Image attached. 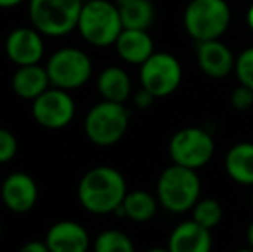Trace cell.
<instances>
[{
	"label": "cell",
	"mask_w": 253,
	"mask_h": 252,
	"mask_svg": "<svg viewBox=\"0 0 253 252\" xmlns=\"http://www.w3.org/2000/svg\"><path fill=\"white\" fill-rule=\"evenodd\" d=\"M236 252H253V249H241V251H236Z\"/></svg>",
	"instance_id": "cell-33"
},
{
	"label": "cell",
	"mask_w": 253,
	"mask_h": 252,
	"mask_svg": "<svg viewBox=\"0 0 253 252\" xmlns=\"http://www.w3.org/2000/svg\"><path fill=\"white\" fill-rule=\"evenodd\" d=\"M181 78L183 71L179 61L167 52H153L152 57L141 64V88L150 92L155 99L172 94L179 87Z\"/></svg>",
	"instance_id": "cell-10"
},
{
	"label": "cell",
	"mask_w": 253,
	"mask_h": 252,
	"mask_svg": "<svg viewBox=\"0 0 253 252\" xmlns=\"http://www.w3.org/2000/svg\"><path fill=\"white\" fill-rule=\"evenodd\" d=\"M31 116L35 123L45 130H62L73 123L76 116V102L71 92L50 87L31 102Z\"/></svg>",
	"instance_id": "cell-8"
},
{
	"label": "cell",
	"mask_w": 253,
	"mask_h": 252,
	"mask_svg": "<svg viewBox=\"0 0 253 252\" xmlns=\"http://www.w3.org/2000/svg\"><path fill=\"white\" fill-rule=\"evenodd\" d=\"M147 252H169V249H162V247H153V249H148Z\"/></svg>",
	"instance_id": "cell-32"
},
{
	"label": "cell",
	"mask_w": 253,
	"mask_h": 252,
	"mask_svg": "<svg viewBox=\"0 0 253 252\" xmlns=\"http://www.w3.org/2000/svg\"><path fill=\"white\" fill-rule=\"evenodd\" d=\"M231 102H233L234 107L241 109V111L252 107L253 105V90L248 87H245V85H241V87H238L236 90L233 92V95H231Z\"/></svg>",
	"instance_id": "cell-26"
},
{
	"label": "cell",
	"mask_w": 253,
	"mask_h": 252,
	"mask_svg": "<svg viewBox=\"0 0 253 252\" xmlns=\"http://www.w3.org/2000/svg\"><path fill=\"white\" fill-rule=\"evenodd\" d=\"M83 0H28L31 26L43 37L62 38L78 30Z\"/></svg>",
	"instance_id": "cell-3"
},
{
	"label": "cell",
	"mask_w": 253,
	"mask_h": 252,
	"mask_svg": "<svg viewBox=\"0 0 253 252\" xmlns=\"http://www.w3.org/2000/svg\"><path fill=\"white\" fill-rule=\"evenodd\" d=\"M248 24H250V28L253 30V5L250 7V10H248Z\"/></svg>",
	"instance_id": "cell-31"
},
{
	"label": "cell",
	"mask_w": 253,
	"mask_h": 252,
	"mask_svg": "<svg viewBox=\"0 0 253 252\" xmlns=\"http://www.w3.org/2000/svg\"><path fill=\"white\" fill-rule=\"evenodd\" d=\"M227 175L241 185H253V144H238L226 155Z\"/></svg>",
	"instance_id": "cell-20"
},
{
	"label": "cell",
	"mask_w": 253,
	"mask_h": 252,
	"mask_svg": "<svg viewBox=\"0 0 253 252\" xmlns=\"http://www.w3.org/2000/svg\"><path fill=\"white\" fill-rule=\"evenodd\" d=\"M169 252H210L212 237L210 230L197 221H184L174 228L169 237Z\"/></svg>",
	"instance_id": "cell-16"
},
{
	"label": "cell",
	"mask_w": 253,
	"mask_h": 252,
	"mask_svg": "<svg viewBox=\"0 0 253 252\" xmlns=\"http://www.w3.org/2000/svg\"><path fill=\"white\" fill-rule=\"evenodd\" d=\"M213 140L202 128H183L169 144V154L174 164L197 171L205 166L213 155Z\"/></svg>",
	"instance_id": "cell-9"
},
{
	"label": "cell",
	"mask_w": 253,
	"mask_h": 252,
	"mask_svg": "<svg viewBox=\"0 0 253 252\" xmlns=\"http://www.w3.org/2000/svg\"><path fill=\"white\" fill-rule=\"evenodd\" d=\"M153 99H155V97H153L150 92H147L145 88H141L140 92H136V94H134L133 102H134V105H136V107L147 109V107H150V105H152Z\"/></svg>",
	"instance_id": "cell-27"
},
{
	"label": "cell",
	"mask_w": 253,
	"mask_h": 252,
	"mask_svg": "<svg viewBox=\"0 0 253 252\" xmlns=\"http://www.w3.org/2000/svg\"><path fill=\"white\" fill-rule=\"evenodd\" d=\"M124 26L119 9L109 0H93L83 3L78 21V30L84 42L91 47L107 49L116 45Z\"/></svg>",
	"instance_id": "cell-2"
},
{
	"label": "cell",
	"mask_w": 253,
	"mask_h": 252,
	"mask_svg": "<svg viewBox=\"0 0 253 252\" xmlns=\"http://www.w3.org/2000/svg\"><path fill=\"white\" fill-rule=\"evenodd\" d=\"M252 204H253V195H252Z\"/></svg>",
	"instance_id": "cell-37"
},
{
	"label": "cell",
	"mask_w": 253,
	"mask_h": 252,
	"mask_svg": "<svg viewBox=\"0 0 253 252\" xmlns=\"http://www.w3.org/2000/svg\"><path fill=\"white\" fill-rule=\"evenodd\" d=\"M234 71H236L240 83L253 90V47L241 52L240 57L236 59Z\"/></svg>",
	"instance_id": "cell-24"
},
{
	"label": "cell",
	"mask_w": 253,
	"mask_h": 252,
	"mask_svg": "<svg viewBox=\"0 0 253 252\" xmlns=\"http://www.w3.org/2000/svg\"><path fill=\"white\" fill-rule=\"evenodd\" d=\"M93 252H134V244L121 230H103L95 239Z\"/></svg>",
	"instance_id": "cell-22"
},
{
	"label": "cell",
	"mask_w": 253,
	"mask_h": 252,
	"mask_svg": "<svg viewBox=\"0 0 253 252\" xmlns=\"http://www.w3.org/2000/svg\"><path fill=\"white\" fill-rule=\"evenodd\" d=\"M45 244L50 252H88L91 239L81 223L74 219H60L47 230Z\"/></svg>",
	"instance_id": "cell-13"
},
{
	"label": "cell",
	"mask_w": 253,
	"mask_h": 252,
	"mask_svg": "<svg viewBox=\"0 0 253 252\" xmlns=\"http://www.w3.org/2000/svg\"><path fill=\"white\" fill-rule=\"evenodd\" d=\"M198 64L207 76L224 78L234 69L236 61L229 47L219 40H210L198 44Z\"/></svg>",
	"instance_id": "cell-15"
},
{
	"label": "cell",
	"mask_w": 253,
	"mask_h": 252,
	"mask_svg": "<svg viewBox=\"0 0 253 252\" xmlns=\"http://www.w3.org/2000/svg\"><path fill=\"white\" fill-rule=\"evenodd\" d=\"M126 195V180L123 173L112 166L88 169L78 183V201L90 214H112L123 205Z\"/></svg>",
	"instance_id": "cell-1"
},
{
	"label": "cell",
	"mask_w": 253,
	"mask_h": 252,
	"mask_svg": "<svg viewBox=\"0 0 253 252\" xmlns=\"http://www.w3.org/2000/svg\"><path fill=\"white\" fill-rule=\"evenodd\" d=\"M114 47L127 64L141 66L153 55V40L147 30H123Z\"/></svg>",
	"instance_id": "cell-17"
},
{
	"label": "cell",
	"mask_w": 253,
	"mask_h": 252,
	"mask_svg": "<svg viewBox=\"0 0 253 252\" xmlns=\"http://www.w3.org/2000/svg\"><path fill=\"white\" fill-rule=\"evenodd\" d=\"M231 21V9L226 0H191L184 10V26L198 42L219 40Z\"/></svg>",
	"instance_id": "cell-7"
},
{
	"label": "cell",
	"mask_w": 253,
	"mask_h": 252,
	"mask_svg": "<svg viewBox=\"0 0 253 252\" xmlns=\"http://www.w3.org/2000/svg\"><path fill=\"white\" fill-rule=\"evenodd\" d=\"M121 14L124 30H148L155 9L150 0H114Z\"/></svg>",
	"instance_id": "cell-19"
},
{
	"label": "cell",
	"mask_w": 253,
	"mask_h": 252,
	"mask_svg": "<svg viewBox=\"0 0 253 252\" xmlns=\"http://www.w3.org/2000/svg\"><path fill=\"white\" fill-rule=\"evenodd\" d=\"M155 212H157V202L153 199V195L145 190H133V192H127L123 205L114 214L126 216V218L138 223H145V221H150L153 216H155Z\"/></svg>",
	"instance_id": "cell-21"
},
{
	"label": "cell",
	"mask_w": 253,
	"mask_h": 252,
	"mask_svg": "<svg viewBox=\"0 0 253 252\" xmlns=\"http://www.w3.org/2000/svg\"><path fill=\"white\" fill-rule=\"evenodd\" d=\"M129 126V111L124 104L102 101L86 112L83 130L86 138L98 147L116 145Z\"/></svg>",
	"instance_id": "cell-5"
},
{
	"label": "cell",
	"mask_w": 253,
	"mask_h": 252,
	"mask_svg": "<svg viewBox=\"0 0 253 252\" xmlns=\"http://www.w3.org/2000/svg\"><path fill=\"white\" fill-rule=\"evenodd\" d=\"M17 252H50V249L47 247L45 240H30L24 246H21Z\"/></svg>",
	"instance_id": "cell-28"
},
{
	"label": "cell",
	"mask_w": 253,
	"mask_h": 252,
	"mask_svg": "<svg viewBox=\"0 0 253 252\" xmlns=\"http://www.w3.org/2000/svg\"><path fill=\"white\" fill-rule=\"evenodd\" d=\"M28 0H0V9H14V7L23 5Z\"/></svg>",
	"instance_id": "cell-29"
},
{
	"label": "cell",
	"mask_w": 253,
	"mask_h": 252,
	"mask_svg": "<svg viewBox=\"0 0 253 252\" xmlns=\"http://www.w3.org/2000/svg\"><path fill=\"white\" fill-rule=\"evenodd\" d=\"M0 185H2V178H0Z\"/></svg>",
	"instance_id": "cell-36"
},
{
	"label": "cell",
	"mask_w": 253,
	"mask_h": 252,
	"mask_svg": "<svg viewBox=\"0 0 253 252\" xmlns=\"http://www.w3.org/2000/svg\"><path fill=\"white\" fill-rule=\"evenodd\" d=\"M5 57L14 66H33L45 57V37L33 26L14 28L3 42Z\"/></svg>",
	"instance_id": "cell-11"
},
{
	"label": "cell",
	"mask_w": 253,
	"mask_h": 252,
	"mask_svg": "<svg viewBox=\"0 0 253 252\" xmlns=\"http://www.w3.org/2000/svg\"><path fill=\"white\" fill-rule=\"evenodd\" d=\"M19 144L16 135L7 128L0 126V164H7L17 155Z\"/></svg>",
	"instance_id": "cell-25"
},
{
	"label": "cell",
	"mask_w": 253,
	"mask_h": 252,
	"mask_svg": "<svg viewBox=\"0 0 253 252\" xmlns=\"http://www.w3.org/2000/svg\"><path fill=\"white\" fill-rule=\"evenodd\" d=\"M222 219V207L213 199H203L198 201L193 207V221L207 230L215 228Z\"/></svg>",
	"instance_id": "cell-23"
},
{
	"label": "cell",
	"mask_w": 253,
	"mask_h": 252,
	"mask_svg": "<svg viewBox=\"0 0 253 252\" xmlns=\"http://www.w3.org/2000/svg\"><path fill=\"white\" fill-rule=\"evenodd\" d=\"M247 237H248V242H250V247H252V249H253V221L250 223V226H248Z\"/></svg>",
	"instance_id": "cell-30"
},
{
	"label": "cell",
	"mask_w": 253,
	"mask_h": 252,
	"mask_svg": "<svg viewBox=\"0 0 253 252\" xmlns=\"http://www.w3.org/2000/svg\"><path fill=\"white\" fill-rule=\"evenodd\" d=\"M10 87L19 99L33 102L43 92H47L52 85L45 66L33 64V66L17 67L12 74V80H10Z\"/></svg>",
	"instance_id": "cell-14"
},
{
	"label": "cell",
	"mask_w": 253,
	"mask_h": 252,
	"mask_svg": "<svg viewBox=\"0 0 253 252\" xmlns=\"http://www.w3.org/2000/svg\"><path fill=\"white\" fill-rule=\"evenodd\" d=\"M45 69L52 87L73 92L90 81L93 74V62L90 55L81 49L60 47L48 55Z\"/></svg>",
	"instance_id": "cell-6"
},
{
	"label": "cell",
	"mask_w": 253,
	"mask_h": 252,
	"mask_svg": "<svg viewBox=\"0 0 253 252\" xmlns=\"http://www.w3.org/2000/svg\"><path fill=\"white\" fill-rule=\"evenodd\" d=\"M97 90L103 101L124 104L131 95V78L119 66H107L97 78Z\"/></svg>",
	"instance_id": "cell-18"
},
{
	"label": "cell",
	"mask_w": 253,
	"mask_h": 252,
	"mask_svg": "<svg viewBox=\"0 0 253 252\" xmlns=\"http://www.w3.org/2000/svg\"><path fill=\"white\" fill-rule=\"evenodd\" d=\"M86 2H93V0H83V3H86Z\"/></svg>",
	"instance_id": "cell-35"
},
{
	"label": "cell",
	"mask_w": 253,
	"mask_h": 252,
	"mask_svg": "<svg viewBox=\"0 0 253 252\" xmlns=\"http://www.w3.org/2000/svg\"><path fill=\"white\" fill-rule=\"evenodd\" d=\"M40 190L35 178L28 173L16 171L2 178L0 201L14 214H26L37 205Z\"/></svg>",
	"instance_id": "cell-12"
},
{
	"label": "cell",
	"mask_w": 253,
	"mask_h": 252,
	"mask_svg": "<svg viewBox=\"0 0 253 252\" xmlns=\"http://www.w3.org/2000/svg\"><path fill=\"white\" fill-rule=\"evenodd\" d=\"M200 178L197 171L172 164L164 169L157 183V197L164 209L170 212H184L193 209L200 197Z\"/></svg>",
	"instance_id": "cell-4"
},
{
	"label": "cell",
	"mask_w": 253,
	"mask_h": 252,
	"mask_svg": "<svg viewBox=\"0 0 253 252\" xmlns=\"http://www.w3.org/2000/svg\"><path fill=\"white\" fill-rule=\"evenodd\" d=\"M2 232H3V228H2V221H0V239H2Z\"/></svg>",
	"instance_id": "cell-34"
}]
</instances>
